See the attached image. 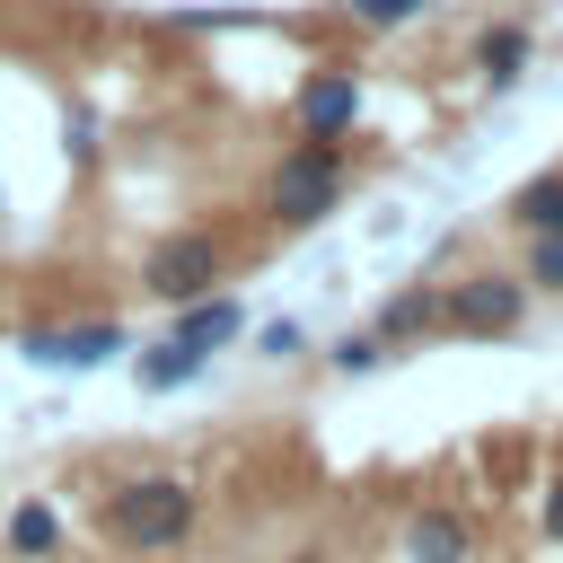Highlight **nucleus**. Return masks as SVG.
Masks as SVG:
<instances>
[{
	"label": "nucleus",
	"instance_id": "1",
	"mask_svg": "<svg viewBox=\"0 0 563 563\" xmlns=\"http://www.w3.org/2000/svg\"><path fill=\"white\" fill-rule=\"evenodd\" d=\"M194 519H202V493L185 475H158V466L97 493V537L114 554H176L194 537Z\"/></svg>",
	"mask_w": 563,
	"mask_h": 563
},
{
	"label": "nucleus",
	"instance_id": "2",
	"mask_svg": "<svg viewBox=\"0 0 563 563\" xmlns=\"http://www.w3.org/2000/svg\"><path fill=\"white\" fill-rule=\"evenodd\" d=\"M343 185H352V150L299 132V141L273 158V176H264V220H273V229H317V220L343 202Z\"/></svg>",
	"mask_w": 563,
	"mask_h": 563
},
{
	"label": "nucleus",
	"instance_id": "3",
	"mask_svg": "<svg viewBox=\"0 0 563 563\" xmlns=\"http://www.w3.org/2000/svg\"><path fill=\"white\" fill-rule=\"evenodd\" d=\"M519 325H528V282L519 273L484 264V273L440 282V334H457V343H510Z\"/></svg>",
	"mask_w": 563,
	"mask_h": 563
},
{
	"label": "nucleus",
	"instance_id": "4",
	"mask_svg": "<svg viewBox=\"0 0 563 563\" xmlns=\"http://www.w3.org/2000/svg\"><path fill=\"white\" fill-rule=\"evenodd\" d=\"M220 282H229V246H220V229H167V238L141 255V290L167 299V308L211 299Z\"/></svg>",
	"mask_w": 563,
	"mask_h": 563
},
{
	"label": "nucleus",
	"instance_id": "5",
	"mask_svg": "<svg viewBox=\"0 0 563 563\" xmlns=\"http://www.w3.org/2000/svg\"><path fill=\"white\" fill-rule=\"evenodd\" d=\"M123 352H132V325H123V317H79V325H26V334H18V361H26V369H62V378L106 369V361H123Z\"/></svg>",
	"mask_w": 563,
	"mask_h": 563
},
{
	"label": "nucleus",
	"instance_id": "6",
	"mask_svg": "<svg viewBox=\"0 0 563 563\" xmlns=\"http://www.w3.org/2000/svg\"><path fill=\"white\" fill-rule=\"evenodd\" d=\"M290 114H299L308 141H343V132L361 123V79H352L343 62H317V70L299 79V106H290Z\"/></svg>",
	"mask_w": 563,
	"mask_h": 563
},
{
	"label": "nucleus",
	"instance_id": "7",
	"mask_svg": "<svg viewBox=\"0 0 563 563\" xmlns=\"http://www.w3.org/2000/svg\"><path fill=\"white\" fill-rule=\"evenodd\" d=\"M405 563H475V528L457 501H422L405 519Z\"/></svg>",
	"mask_w": 563,
	"mask_h": 563
},
{
	"label": "nucleus",
	"instance_id": "8",
	"mask_svg": "<svg viewBox=\"0 0 563 563\" xmlns=\"http://www.w3.org/2000/svg\"><path fill=\"white\" fill-rule=\"evenodd\" d=\"M167 334H176L185 352H202V361H211V352H229V343L246 334V308H238L229 290H211V299H185V308H167Z\"/></svg>",
	"mask_w": 563,
	"mask_h": 563
},
{
	"label": "nucleus",
	"instance_id": "9",
	"mask_svg": "<svg viewBox=\"0 0 563 563\" xmlns=\"http://www.w3.org/2000/svg\"><path fill=\"white\" fill-rule=\"evenodd\" d=\"M369 334L396 352V343H422V334H440V282H405V290H387L378 299V317H369Z\"/></svg>",
	"mask_w": 563,
	"mask_h": 563
},
{
	"label": "nucleus",
	"instance_id": "10",
	"mask_svg": "<svg viewBox=\"0 0 563 563\" xmlns=\"http://www.w3.org/2000/svg\"><path fill=\"white\" fill-rule=\"evenodd\" d=\"M202 369H211V361H202V352H185L176 334H158V343H132V387H141V396H176V387H194Z\"/></svg>",
	"mask_w": 563,
	"mask_h": 563
},
{
	"label": "nucleus",
	"instance_id": "11",
	"mask_svg": "<svg viewBox=\"0 0 563 563\" xmlns=\"http://www.w3.org/2000/svg\"><path fill=\"white\" fill-rule=\"evenodd\" d=\"M528 53H537V35H528L519 18H493V26H475V44H466V62H475L493 88H510V79L528 70Z\"/></svg>",
	"mask_w": 563,
	"mask_h": 563
},
{
	"label": "nucleus",
	"instance_id": "12",
	"mask_svg": "<svg viewBox=\"0 0 563 563\" xmlns=\"http://www.w3.org/2000/svg\"><path fill=\"white\" fill-rule=\"evenodd\" d=\"M501 220H510L519 238H545V229H563V167H537V176H519V185H510V202H501Z\"/></svg>",
	"mask_w": 563,
	"mask_h": 563
},
{
	"label": "nucleus",
	"instance_id": "13",
	"mask_svg": "<svg viewBox=\"0 0 563 563\" xmlns=\"http://www.w3.org/2000/svg\"><path fill=\"white\" fill-rule=\"evenodd\" d=\"M0 537H9L18 563H53V554H62V510H53V501H18Z\"/></svg>",
	"mask_w": 563,
	"mask_h": 563
},
{
	"label": "nucleus",
	"instance_id": "14",
	"mask_svg": "<svg viewBox=\"0 0 563 563\" xmlns=\"http://www.w3.org/2000/svg\"><path fill=\"white\" fill-rule=\"evenodd\" d=\"M528 290H554L563 299V229H545V238H528V273H519Z\"/></svg>",
	"mask_w": 563,
	"mask_h": 563
},
{
	"label": "nucleus",
	"instance_id": "15",
	"mask_svg": "<svg viewBox=\"0 0 563 563\" xmlns=\"http://www.w3.org/2000/svg\"><path fill=\"white\" fill-rule=\"evenodd\" d=\"M299 352H308V325H299V317L255 325V361H299Z\"/></svg>",
	"mask_w": 563,
	"mask_h": 563
},
{
	"label": "nucleus",
	"instance_id": "16",
	"mask_svg": "<svg viewBox=\"0 0 563 563\" xmlns=\"http://www.w3.org/2000/svg\"><path fill=\"white\" fill-rule=\"evenodd\" d=\"M343 9H352L361 26H413V18L431 9V0H343Z\"/></svg>",
	"mask_w": 563,
	"mask_h": 563
},
{
	"label": "nucleus",
	"instance_id": "17",
	"mask_svg": "<svg viewBox=\"0 0 563 563\" xmlns=\"http://www.w3.org/2000/svg\"><path fill=\"white\" fill-rule=\"evenodd\" d=\"M378 352H387V343L361 325V334H343V343H334V369H343V378H361V369H378Z\"/></svg>",
	"mask_w": 563,
	"mask_h": 563
},
{
	"label": "nucleus",
	"instance_id": "18",
	"mask_svg": "<svg viewBox=\"0 0 563 563\" xmlns=\"http://www.w3.org/2000/svg\"><path fill=\"white\" fill-rule=\"evenodd\" d=\"M70 158H79V167L97 158V114H88V106H70Z\"/></svg>",
	"mask_w": 563,
	"mask_h": 563
},
{
	"label": "nucleus",
	"instance_id": "19",
	"mask_svg": "<svg viewBox=\"0 0 563 563\" xmlns=\"http://www.w3.org/2000/svg\"><path fill=\"white\" fill-rule=\"evenodd\" d=\"M537 528H545V537H554V545H563V475H554V484H545V510H537Z\"/></svg>",
	"mask_w": 563,
	"mask_h": 563
},
{
	"label": "nucleus",
	"instance_id": "20",
	"mask_svg": "<svg viewBox=\"0 0 563 563\" xmlns=\"http://www.w3.org/2000/svg\"><path fill=\"white\" fill-rule=\"evenodd\" d=\"M299 563H325V554H299Z\"/></svg>",
	"mask_w": 563,
	"mask_h": 563
}]
</instances>
